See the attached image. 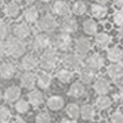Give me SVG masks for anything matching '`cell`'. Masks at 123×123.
I'll list each match as a JSON object with an SVG mask.
<instances>
[{"label":"cell","instance_id":"cell-1","mask_svg":"<svg viewBox=\"0 0 123 123\" xmlns=\"http://www.w3.org/2000/svg\"><path fill=\"white\" fill-rule=\"evenodd\" d=\"M60 53L57 50H55L54 48H47L45 50H43L42 54L40 56L39 60V65L45 71H51V70L55 69L56 66L60 63Z\"/></svg>","mask_w":123,"mask_h":123},{"label":"cell","instance_id":"cell-2","mask_svg":"<svg viewBox=\"0 0 123 123\" xmlns=\"http://www.w3.org/2000/svg\"><path fill=\"white\" fill-rule=\"evenodd\" d=\"M6 54L13 58H19L25 54L26 52V44L22 39L16 37H10L6 41Z\"/></svg>","mask_w":123,"mask_h":123},{"label":"cell","instance_id":"cell-3","mask_svg":"<svg viewBox=\"0 0 123 123\" xmlns=\"http://www.w3.org/2000/svg\"><path fill=\"white\" fill-rule=\"evenodd\" d=\"M60 62L64 68L70 70V71H76L79 70L83 66L82 56L78 55L77 53H66L60 58Z\"/></svg>","mask_w":123,"mask_h":123},{"label":"cell","instance_id":"cell-4","mask_svg":"<svg viewBox=\"0 0 123 123\" xmlns=\"http://www.w3.org/2000/svg\"><path fill=\"white\" fill-rule=\"evenodd\" d=\"M51 47L57 50L58 52H68L72 47V39L70 35L61 32L56 35L53 39H51Z\"/></svg>","mask_w":123,"mask_h":123},{"label":"cell","instance_id":"cell-5","mask_svg":"<svg viewBox=\"0 0 123 123\" xmlns=\"http://www.w3.org/2000/svg\"><path fill=\"white\" fill-rule=\"evenodd\" d=\"M37 23V27H38L39 31L43 32V34H50L53 32L58 26V23L54 15L52 14H45L43 15L41 18H39Z\"/></svg>","mask_w":123,"mask_h":123},{"label":"cell","instance_id":"cell-6","mask_svg":"<svg viewBox=\"0 0 123 123\" xmlns=\"http://www.w3.org/2000/svg\"><path fill=\"white\" fill-rule=\"evenodd\" d=\"M50 45H51V38L49 37L48 34H43V32H40V34L36 35L31 42L32 49L37 52L43 51V50H45L47 48H49Z\"/></svg>","mask_w":123,"mask_h":123},{"label":"cell","instance_id":"cell-7","mask_svg":"<svg viewBox=\"0 0 123 123\" xmlns=\"http://www.w3.org/2000/svg\"><path fill=\"white\" fill-rule=\"evenodd\" d=\"M60 29L64 34L67 35L74 34L77 31V29H78V23H77L76 18L70 16V15L63 17L62 22L60 23Z\"/></svg>","mask_w":123,"mask_h":123},{"label":"cell","instance_id":"cell-8","mask_svg":"<svg viewBox=\"0 0 123 123\" xmlns=\"http://www.w3.org/2000/svg\"><path fill=\"white\" fill-rule=\"evenodd\" d=\"M74 49H76V53L80 56H85L92 49V42L89 38L86 37H80L77 39L76 43H74Z\"/></svg>","mask_w":123,"mask_h":123},{"label":"cell","instance_id":"cell-9","mask_svg":"<svg viewBox=\"0 0 123 123\" xmlns=\"http://www.w3.org/2000/svg\"><path fill=\"white\" fill-rule=\"evenodd\" d=\"M52 12L55 15H57V16L63 18V17L70 15L71 10H70V6L65 0H56L52 4Z\"/></svg>","mask_w":123,"mask_h":123},{"label":"cell","instance_id":"cell-10","mask_svg":"<svg viewBox=\"0 0 123 123\" xmlns=\"http://www.w3.org/2000/svg\"><path fill=\"white\" fill-rule=\"evenodd\" d=\"M105 65V60L99 53H93L87 57L85 66L91 68L93 71H99Z\"/></svg>","mask_w":123,"mask_h":123},{"label":"cell","instance_id":"cell-11","mask_svg":"<svg viewBox=\"0 0 123 123\" xmlns=\"http://www.w3.org/2000/svg\"><path fill=\"white\" fill-rule=\"evenodd\" d=\"M38 65H39V60L34 54H26L22 58L21 63H19L21 69L25 70V71H31V70L36 69L38 67Z\"/></svg>","mask_w":123,"mask_h":123},{"label":"cell","instance_id":"cell-12","mask_svg":"<svg viewBox=\"0 0 123 123\" xmlns=\"http://www.w3.org/2000/svg\"><path fill=\"white\" fill-rule=\"evenodd\" d=\"M93 89L95 91V93L98 94V95H107L111 90V85L110 82L106 78L100 77V78H97L95 80V82L93 84Z\"/></svg>","mask_w":123,"mask_h":123},{"label":"cell","instance_id":"cell-13","mask_svg":"<svg viewBox=\"0 0 123 123\" xmlns=\"http://www.w3.org/2000/svg\"><path fill=\"white\" fill-rule=\"evenodd\" d=\"M13 34H14V37L23 40V39H26L30 36V34H31V28H30L29 24L26 23V22L17 23L16 25L13 27Z\"/></svg>","mask_w":123,"mask_h":123},{"label":"cell","instance_id":"cell-14","mask_svg":"<svg viewBox=\"0 0 123 123\" xmlns=\"http://www.w3.org/2000/svg\"><path fill=\"white\" fill-rule=\"evenodd\" d=\"M107 74L113 81L120 82L123 76V65L122 63H111L107 67Z\"/></svg>","mask_w":123,"mask_h":123},{"label":"cell","instance_id":"cell-15","mask_svg":"<svg viewBox=\"0 0 123 123\" xmlns=\"http://www.w3.org/2000/svg\"><path fill=\"white\" fill-rule=\"evenodd\" d=\"M94 42L97 48L100 50H106L111 43V36L107 32H96L94 35Z\"/></svg>","mask_w":123,"mask_h":123},{"label":"cell","instance_id":"cell-16","mask_svg":"<svg viewBox=\"0 0 123 123\" xmlns=\"http://www.w3.org/2000/svg\"><path fill=\"white\" fill-rule=\"evenodd\" d=\"M15 72H16V68L13 63L6 62V63L0 65V78L3 80L12 79L15 76Z\"/></svg>","mask_w":123,"mask_h":123},{"label":"cell","instance_id":"cell-17","mask_svg":"<svg viewBox=\"0 0 123 123\" xmlns=\"http://www.w3.org/2000/svg\"><path fill=\"white\" fill-rule=\"evenodd\" d=\"M21 85L26 90H32L36 85V76L31 71H25L19 77Z\"/></svg>","mask_w":123,"mask_h":123},{"label":"cell","instance_id":"cell-18","mask_svg":"<svg viewBox=\"0 0 123 123\" xmlns=\"http://www.w3.org/2000/svg\"><path fill=\"white\" fill-rule=\"evenodd\" d=\"M21 89L18 86H15V85H12V86H9L8 89L4 91L3 93V98L6 100L8 103L12 104V103H15L17 99H19L21 97Z\"/></svg>","mask_w":123,"mask_h":123},{"label":"cell","instance_id":"cell-19","mask_svg":"<svg viewBox=\"0 0 123 123\" xmlns=\"http://www.w3.org/2000/svg\"><path fill=\"white\" fill-rule=\"evenodd\" d=\"M79 71V79H80V82L83 84H89L95 78V71L91 69V68L86 67V66H82Z\"/></svg>","mask_w":123,"mask_h":123},{"label":"cell","instance_id":"cell-20","mask_svg":"<svg viewBox=\"0 0 123 123\" xmlns=\"http://www.w3.org/2000/svg\"><path fill=\"white\" fill-rule=\"evenodd\" d=\"M106 56L110 63H121L123 58V51L119 45H116L107 50Z\"/></svg>","mask_w":123,"mask_h":123},{"label":"cell","instance_id":"cell-21","mask_svg":"<svg viewBox=\"0 0 123 123\" xmlns=\"http://www.w3.org/2000/svg\"><path fill=\"white\" fill-rule=\"evenodd\" d=\"M51 83H52V76L50 74H48L47 71L39 72L38 76L36 77V84L42 90L49 89Z\"/></svg>","mask_w":123,"mask_h":123},{"label":"cell","instance_id":"cell-22","mask_svg":"<svg viewBox=\"0 0 123 123\" xmlns=\"http://www.w3.org/2000/svg\"><path fill=\"white\" fill-rule=\"evenodd\" d=\"M3 12L9 18H16L21 14V8H19L18 3L10 1L9 3H6L4 6Z\"/></svg>","mask_w":123,"mask_h":123},{"label":"cell","instance_id":"cell-23","mask_svg":"<svg viewBox=\"0 0 123 123\" xmlns=\"http://www.w3.org/2000/svg\"><path fill=\"white\" fill-rule=\"evenodd\" d=\"M23 17L26 23L34 24L39 19V10L36 6H28L23 12Z\"/></svg>","mask_w":123,"mask_h":123},{"label":"cell","instance_id":"cell-24","mask_svg":"<svg viewBox=\"0 0 123 123\" xmlns=\"http://www.w3.org/2000/svg\"><path fill=\"white\" fill-rule=\"evenodd\" d=\"M64 105H65L64 98L62 97V96H58V95L50 96V97L48 98V100H47L48 108H50L51 110H53V111L61 110V109L64 107Z\"/></svg>","mask_w":123,"mask_h":123},{"label":"cell","instance_id":"cell-25","mask_svg":"<svg viewBox=\"0 0 123 123\" xmlns=\"http://www.w3.org/2000/svg\"><path fill=\"white\" fill-rule=\"evenodd\" d=\"M107 12H108V10H107L105 4L94 3V4H92L91 9H90L91 15L94 17V18H97V19L104 18V17L107 15Z\"/></svg>","mask_w":123,"mask_h":123},{"label":"cell","instance_id":"cell-26","mask_svg":"<svg viewBox=\"0 0 123 123\" xmlns=\"http://www.w3.org/2000/svg\"><path fill=\"white\" fill-rule=\"evenodd\" d=\"M27 98H28L27 102L29 103V105H31V106H34V107H39L43 103V95L38 90H32V91H30L29 93H28Z\"/></svg>","mask_w":123,"mask_h":123},{"label":"cell","instance_id":"cell-27","mask_svg":"<svg viewBox=\"0 0 123 123\" xmlns=\"http://www.w3.org/2000/svg\"><path fill=\"white\" fill-rule=\"evenodd\" d=\"M84 93H85V87L83 85V83H81L80 81L71 84V86L69 87V91H68V95L74 98L82 97L84 95Z\"/></svg>","mask_w":123,"mask_h":123},{"label":"cell","instance_id":"cell-28","mask_svg":"<svg viewBox=\"0 0 123 123\" xmlns=\"http://www.w3.org/2000/svg\"><path fill=\"white\" fill-rule=\"evenodd\" d=\"M112 105V99L107 95H99L95 100V107L98 110H106Z\"/></svg>","mask_w":123,"mask_h":123},{"label":"cell","instance_id":"cell-29","mask_svg":"<svg viewBox=\"0 0 123 123\" xmlns=\"http://www.w3.org/2000/svg\"><path fill=\"white\" fill-rule=\"evenodd\" d=\"M80 116L83 120H93L95 117V108H94L92 105H83L80 108Z\"/></svg>","mask_w":123,"mask_h":123},{"label":"cell","instance_id":"cell-30","mask_svg":"<svg viewBox=\"0 0 123 123\" xmlns=\"http://www.w3.org/2000/svg\"><path fill=\"white\" fill-rule=\"evenodd\" d=\"M98 26L94 19L92 18H87L84 21L83 23V31L87 35V36H94L97 32Z\"/></svg>","mask_w":123,"mask_h":123},{"label":"cell","instance_id":"cell-31","mask_svg":"<svg viewBox=\"0 0 123 123\" xmlns=\"http://www.w3.org/2000/svg\"><path fill=\"white\" fill-rule=\"evenodd\" d=\"M56 78L61 83H64V84L69 83L74 78V71H70L66 68H63V69H60L56 72Z\"/></svg>","mask_w":123,"mask_h":123},{"label":"cell","instance_id":"cell-32","mask_svg":"<svg viewBox=\"0 0 123 123\" xmlns=\"http://www.w3.org/2000/svg\"><path fill=\"white\" fill-rule=\"evenodd\" d=\"M70 10H71V12L74 13V15H77V16H82V15H84L85 13H86L87 6L84 1L78 0V1H76L74 4H72Z\"/></svg>","mask_w":123,"mask_h":123},{"label":"cell","instance_id":"cell-33","mask_svg":"<svg viewBox=\"0 0 123 123\" xmlns=\"http://www.w3.org/2000/svg\"><path fill=\"white\" fill-rule=\"evenodd\" d=\"M66 113L71 120H76L80 116V107L77 104H69L66 107Z\"/></svg>","mask_w":123,"mask_h":123},{"label":"cell","instance_id":"cell-34","mask_svg":"<svg viewBox=\"0 0 123 123\" xmlns=\"http://www.w3.org/2000/svg\"><path fill=\"white\" fill-rule=\"evenodd\" d=\"M29 103L27 102L26 99H17L15 102V110L17 111L18 113H26L28 110H29Z\"/></svg>","mask_w":123,"mask_h":123},{"label":"cell","instance_id":"cell-35","mask_svg":"<svg viewBox=\"0 0 123 123\" xmlns=\"http://www.w3.org/2000/svg\"><path fill=\"white\" fill-rule=\"evenodd\" d=\"M11 119V111L6 106L0 105V123H6Z\"/></svg>","mask_w":123,"mask_h":123},{"label":"cell","instance_id":"cell-36","mask_svg":"<svg viewBox=\"0 0 123 123\" xmlns=\"http://www.w3.org/2000/svg\"><path fill=\"white\" fill-rule=\"evenodd\" d=\"M112 22L115 23V25H117L118 27H121L123 24V12L122 9H118L117 11L113 12L112 15Z\"/></svg>","mask_w":123,"mask_h":123},{"label":"cell","instance_id":"cell-37","mask_svg":"<svg viewBox=\"0 0 123 123\" xmlns=\"http://www.w3.org/2000/svg\"><path fill=\"white\" fill-rule=\"evenodd\" d=\"M37 123H51V116L47 111H41L36 117Z\"/></svg>","mask_w":123,"mask_h":123},{"label":"cell","instance_id":"cell-38","mask_svg":"<svg viewBox=\"0 0 123 123\" xmlns=\"http://www.w3.org/2000/svg\"><path fill=\"white\" fill-rule=\"evenodd\" d=\"M111 123H123V113L120 110H117L110 116Z\"/></svg>","mask_w":123,"mask_h":123},{"label":"cell","instance_id":"cell-39","mask_svg":"<svg viewBox=\"0 0 123 123\" xmlns=\"http://www.w3.org/2000/svg\"><path fill=\"white\" fill-rule=\"evenodd\" d=\"M9 32V27L6 25V23L0 21V40H4L8 37Z\"/></svg>","mask_w":123,"mask_h":123},{"label":"cell","instance_id":"cell-40","mask_svg":"<svg viewBox=\"0 0 123 123\" xmlns=\"http://www.w3.org/2000/svg\"><path fill=\"white\" fill-rule=\"evenodd\" d=\"M6 55V41L0 40V58Z\"/></svg>","mask_w":123,"mask_h":123},{"label":"cell","instance_id":"cell-41","mask_svg":"<svg viewBox=\"0 0 123 123\" xmlns=\"http://www.w3.org/2000/svg\"><path fill=\"white\" fill-rule=\"evenodd\" d=\"M112 4L115 8L117 9H122L123 6V0H112Z\"/></svg>","mask_w":123,"mask_h":123},{"label":"cell","instance_id":"cell-42","mask_svg":"<svg viewBox=\"0 0 123 123\" xmlns=\"http://www.w3.org/2000/svg\"><path fill=\"white\" fill-rule=\"evenodd\" d=\"M96 3H99V4H106L109 0H94Z\"/></svg>","mask_w":123,"mask_h":123},{"label":"cell","instance_id":"cell-43","mask_svg":"<svg viewBox=\"0 0 123 123\" xmlns=\"http://www.w3.org/2000/svg\"><path fill=\"white\" fill-rule=\"evenodd\" d=\"M12 123H26L25 121H24L23 119H21V118H18V119H15L14 121H13Z\"/></svg>","mask_w":123,"mask_h":123},{"label":"cell","instance_id":"cell-44","mask_svg":"<svg viewBox=\"0 0 123 123\" xmlns=\"http://www.w3.org/2000/svg\"><path fill=\"white\" fill-rule=\"evenodd\" d=\"M61 123H74L71 121V120H68V119H64V120H62Z\"/></svg>","mask_w":123,"mask_h":123},{"label":"cell","instance_id":"cell-45","mask_svg":"<svg viewBox=\"0 0 123 123\" xmlns=\"http://www.w3.org/2000/svg\"><path fill=\"white\" fill-rule=\"evenodd\" d=\"M24 1H25L27 4H32L35 1H36V0H24Z\"/></svg>","mask_w":123,"mask_h":123},{"label":"cell","instance_id":"cell-46","mask_svg":"<svg viewBox=\"0 0 123 123\" xmlns=\"http://www.w3.org/2000/svg\"><path fill=\"white\" fill-rule=\"evenodd\" d=\"M12 2H15V3H19L21 1H23V0H11Z\"/></svg>","mask_w":123,"mask_h":123},{"label":"cell","instance_id":"cell-47","mask_svg":"<svg viewBox=\"0 0 123 123\" xmlns=\"http://www.w3.org/2000/svg\"><path fill=\"white\" fill-rule=\"evenodd\" d=\"M2 97H3V93H2V91L0 90V100L2 99Z\"/></svg>","mask_w":123,"mask_h":123},{"label":"cell","instance_id":"cell-48","mask_svg":"<svg viewBox=\"0 0 123 123\" xmlns=\"http://www.w3.org/2000/svg\"><path fill=\"white\" fill-rule=\"evenodd\" d=\"M4 1H6V0H0V6H2L4 4Z\"/></svg>","mask_w":123,"mask_h":123},{"label":"cell","instance_id":"cell-49","mask_svg":"<svg viewBox=\"0 0 123 123\" xmlns=\"http://www.w3.org/2000/svg\"><path fill=\"white\" fill-rule=\"evenodd\" d=\"M41 1H42V2H50L51 0H41Z\"/></svg>","mask_w":123,"mask_h":123}]
</instances>
